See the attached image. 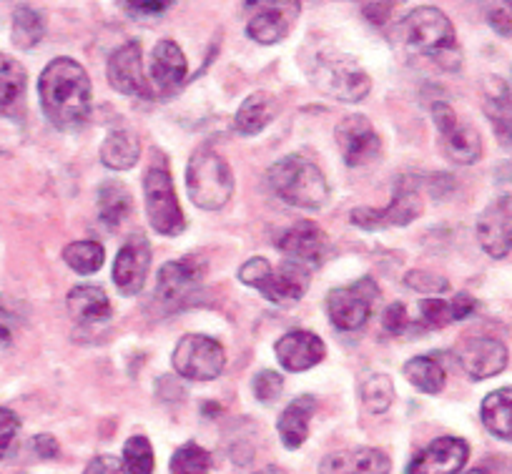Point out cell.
<instances>
[{
	"mask_svg": "<svg viewBox=\"0 0 512 474\" xmlns=\"http://www.w3.org/2000/svg\"><path fill=\"white\" fill-rule=\"evenodd\" d=\"M269 186L289 206L319 211L329 199L327 176L307 156H284L269 169Z\"/></svg>",
	"mask_w": 512,
	"mask_h": 474,
	"instance_id": "obj_3",
	"label": "cell"
},
{
	"mask_svg": "<svg viewBox=\"0 0 512 474\" xmlns=\"http://www.w3.org/2000/svg\"><path fill=\"white\" fill-rule=\"evenodd\" d=\"M18 327V309L0 294V344L11 342L13 332Z\"/></svg>",
	"mask_w": 512,
	"mask_h": 474,
	"instance_id": "obj_43",
	"label": "cell"
},
{
	"mask_svg": "<svg viewBox=\"0 0 512 474\" xmlns=\"http://www.w3.org/2000/svg\"><path fill=\"white\" fill-rule=\"evenodd\" d=\"M334 138H337L344 164L352 166V169L372 164L374 158L379 156V151H382V141H379L372 121L367 116H362V113L344 116L339 121L337 131H334Z\"/></svg>",
	"mask_w": 512,
	"mask_h": 474,
	"instance_id": "obj_12",
	"label": "cell"
},
{
	"mask_svg": "<svg viewBox=\"0 0 512 474\" xmlns=\"http://www.w3.org/2000/svg\"><path fill=\"white\" fill-rule=\"evenodd\" d=\"M397 41L417 56L435 58L445 71L460 66L457 36L452 21L435 6H420L397 23Z\"/></svg>",
	"mask_w": 512,
	"mask_h": 474,
	"instance_id": "obj_2",
	"label": "cell"
},
{
	"mask_svg": "<svg viewBox=\"0 0 512 474\" xmlns=\"http://www.w3.org/2000/svg\"><path fill=\"white\" fill-rule=\"evenodd\" d=\"M141 156V141L134 131L118 128L106 136L101 146V161L111 171H128L134 169Z\"/></svg>",
	"mask_w": 512,
	"mask_h": 474,
	"instance_id": "obj_31",
	"label": "cell"
},
{
	"mask_svg": "<svg viewBox=\"0 0 512 474\" xmlns=\"http://www.w3.org/2000/svg\"><path fill=\"white\" fill-rule=\"evenodd\" d=\"M83 474H126V469H123L121 459L113 457V454H98L96 459L88 462Z\"/></svg>",
	"mask_w": 512,
	"mask_h": 474,
	"instance_id": "obj_44",
	"label": "cell"
},
{
	"mask_svg": "<svg viewBox=\"0 0 512 474\" xmlns=\"http://www.w3.org/2000/svg\"><path fill=\"white\" fill-rule=\"evenodd\" d=\"M108 83H111L113 91L123 93V96H139V98H151L149 81H146L144 63H141V43L128 41L121 48L111 53L106 66Z\"/></svg>",
	"mask_w": 512,
	"mask_h": 474,
	"instance_id": "obj_16",
	"label": "cell"
},
{
	"mask_svg": "<svg viewBox=\"0 0 512 474\" xmlns=\"http://www.w3.org/2000/svg\"><path fill=\"white\" fill-rule=\"evenodd\" d=\"M392 462L382 449L354 447L322 459L319 474H390Z\"/></svg>",
	"mask_w": 512,
	"mask_h": 474,
	"instance_id": "obj_22",
	"label": "cell"
},
{
	"mask_svg": "<svg viewBox=\"0 0 512 474\" xmlns=\"http://www.w3.org/2000/svg\"><path fill=\"white\" fill-rule=\"evenodd\" d=\"M251 387H254V397L259 399V402L272 404L282 397L284 379H282V374L274 372V369H262V372H256Z\"/></svg>",
	"mask_w": 512,
	"mask_h": 474,
	"instance_id": "obj_39",
	"label": "cell"
},
{
	"mask_svg": "<svg viewBox=\"0 0 512 474\" xmlns=\"http://www.w3.org/2000/svg\"><path fill=\"white\" fill-rule=\"evenodd\" d=\"M123 6L134 13V16H161V13H164L166 8L174 6V3H169V0H159V3L146 0V3H123Z\"/></svg>",
	"mask_w": 512,
	"mask_h": 474,
	"instance_id": "obj_48",
	"label": "cell"
},
{
	"mask_svg": "<svg viewBox=\"0 0 512 474\" xmlns=\"http://www.w3.org/2000/svg\"><path fill=\"white\" fill-rule=\"evenodd\" d=\"M377 301L379 286L369 276L352 281L347 286H337V289H332L327 294L329 322L339 332H357V329H362L369 322V316H372Z\"/></svg>",
	"mask_w": 512,
	"mask_h": 474,
	"instance_id": "obj_9",
	"label": "cell"
},
{
	"mask_svg": "<svg viewBox=\"0 0 512 474\" xmlns=\"http://www.w3.org/2000/svg\"><path fill=\"white\" fill-rule=\"evenodd\" d=\"M422 214V199L415 189H397L392 201L384 209L359 206L352 211V224L364 231H382L390 226H407Z\"/></svg>",
	"mask_w": 512,
	"mask_h": 474,
	"instance_id": "obj_14",
	"label": "cell"
},
{
	"mask_svg": "<svg viewBox=\"0 0 512 474\" xmlns=\"http://www.w3.org/2000/svg\"><path fill=\"white\" fill-rule=\"evenodd\" d=\"M274 354H277L279 367L287 369V372H309L312 367H317L319 362L327 354L322 337H317L314 332L307 329H294L287 332L277 344H274Z\"/></svg>",
	"mask_w": 512,
	"mask_h": 474,
	"instance_id": "obj_20",
	"label": "cell"
},
{
	"mask_svg": "<svg viewBox=\"0 0 512 474\" xmlns=\"http://www.w3.org/2000/svg\"><path fill=\"white\" fill-rule=\"evenodd\" d=\"M362 404L367 412L372 414H384L395 402V384L387 374H369L362 382Z\"/></svg>",
	"mask_w": 512,
	"mask_h": 474,
	"instance_id": "obj_35",
	"label": "cell"
},
{
	"mask_svg": "<svg viewBox=\"0 0 512 474\" xmlns=\"http://www.w3.org/2000/svg\"><path fill=\"white\" fill-rule=\"evenodd\" d=\"M307 76L314 86L339 101L357 103L367 98L372 81L352 56L339 51H319L307 63Z\"/></svg>",
	"mask_w": 512,
	"mask_h": 474,
	"instance_id": "obj_6",
	"label": "cell"
},
{
	"mask_svg": "<svg viewBox=\"0 0 512 474\" xmlns=\"http://www.w3.org/2000/svg\"><path fill=\"white\" fill-rule=\"evenodd\" d=\"M277 116V98L267 91H256L244 98L234 116V128L241 136H256L262 133Z\"/></svg>",
	"mask_w": 512,
	"mask_h": 474,
	"instance_id": "obj_28",
	"label": "cell"
},
{
	"mask_svg": "<svg viewBox=\"0 0 512 474\" xmlns=\"http://www.w3.org/2000/svg\"><path fill=\"white\" fill-rule=\"evenodd\" d=\"M46 36V16L33 6H16L13 11V46L21 51H31Z\"/></svg>",
	"mask_w": 512,
	"mask_h": 474,
	"instance_id": "obj_33",
	"label": "cell"
},
{
	"mask_svg": "<svg viewBox=\"0 0 512 474\" xmlns=\"http://www.w3.org/2000/svg\"><path fill=\"white\" fill-rule=\"evenodd\" d=\"M134 199L121 181H103L98 189V221L106 231H116L131 216Z\"/></svg>",
	"mask_w": 512,
	"mask_h": 474,
	"instance_id": "obj_29",
	"label": "cell"
},
{
	"mask_svg": "<svg viewBox=\"0 0 512 474\" xmlns=\"http://www.w3.org/2000/svg\"><path fill=\"white\" fill-rule=\"evenodd\" d=\"M470 459V444L460 437H440L427 444L407 467V474H460Z\"/></svg>",
	"mask_w": 512,
	"mask_h": 474,
	"instance_id": "obj_19",
	"label": "cell"
},
{
	"mask_svg": "<svg viewBox=\"0 0 512 474\" xmlns=\"http://www.w3.org/2000/svg\"><path fill=\"white\" fill-rule=\"evenodd\" d=\"M144 204L149 224L161 236H179L186 229V216L176 196L174 179L166 164H151L144 176Z\"/></svg>",
	"mask_w": 512,
	"mask_h": 474,
	"instance_id": "obj_7",
	"label": "cell"
},
{
	"mask_svg": "<svg viewBox=\"0 0 512 474\" xmlns=\"http://www.w3.org/2000/svg\"><path fill=\"white\" fill-rule=\"evenodd\" d=\"M239 281L251 289H259V294L272 304L289 309L307 294L312 271L302 264H294V261L272 266L264 256H256L241 266Z\"/></svg>",
	"mask_w": 512,
	"mask_h": 474,
	"instance_id": "obj_4",
	"label": "cell"
},
{
	"mask_svg": "<svg viewBox=\"0 0 512 474\" xmlns=\"http://www.w3.org/2000/svg\"><path fill=\"white\" fill-rule=\"evenodd\" d=\"M31 444H33V452H36L38 457L43 459L58 457V442L56 437H51V434H38Z\"/></svg>",
	"mask_w": 512,
	"mask_h": 474,
	"instance_id": "obj_49",
	"label": "cell"
},
{
	"mask_svg": "<svg viewBox=\"0 0 512 474\" xmlns=\"http://www.w3.org/2000/svg\"><path fill=\"white\" fill-rule=\"evenodd\" d=\"M405 284L410 286V289L420 291V294H445V291H450V281L445 279V276H437L432 274V271H410V274L405 276Z\"/></svg>",
	"mask_w": 512,
	"mask_h": 474,
	"instance_id": "obj_40",
	"label": "cell"
},
{
	"mask_svg": "<svg viewBox=\"0 0 512 474\" xmlns=\"http://www.w3.org/2000/svg\"><path fill=\"white\" fill-rule=\"evenodd\" d=\"M299 3H259L249 18L246 36L259 46H274L289 36L292 21L299 16Z\"/></svg>",
	"mask_w": 512,
	"mask_h": 474,
	"instance_id": "obj_21",
	"label": "cell"
},
{
	"mask_svg": "<svg viewBox=\"0 0 512 474\" xmlns=\"http://www.w3.org/2000/svg\"><path fill=\"white\" fill-rule=\"evenodd\" d=\"M176 374L191 382H214L226 367V354L216 339L206 334H186L171 354Z\"/></svg>",
	"mask_w": 512,
	"mask_h": 474,
	"instance_id": "obj_10",
	"label": "cell"
},
{
	"mask_svg": "<svg viewBox=\"0 0 512 474\" xmlns=\"http://www.w3.org/2000/svg\"><path fill=\"white\" fill-rule=\"evenodd\" d=\"M450 309H452V319H455V322H462V319L475 314L477 301L472 299L470 294H457L455 299H450Z\"/></svg>",
	"mask_w": 512,
	"mask_h": 474,
	"instance_id": "obj_47",
	"label": "cell"
},
{
	"mask_svg": "<svg viewBox=\"0 0 512 474\" xmlns=\"http://www.w3.org/2000/svg\"><path fill=\"white\" fill-rule=\"evenodd\" d=\"M482 106H485V116L492 123L497 141L512 148V93L507 83L500 78H487Z\"/></svg>",
	"mask_w": 512,
	"mask_h": 474,
	"instance_id": "obj_25",
	"label": "cell"
},
{
	"mask_svg": "<svg viewBox=\"0 0 512 474\" xmlns=\"http://www.w3.org/2000/svg\"><path fill=\"white\" fill-rule=\"evenodd\" d=\"M432 121H435L437 133H440L442 148L447 158L460 166L475 164L482 156V138L472 123H465L457 118L455 108L447 101H435L430 106Z\"/></svg>",
	"mask_w": 512,
	"mask_h": 474,
	"instance_id": "obj_11",
	"label": "cell"
},
{
	"mask_svg": "<svg viewBox=\"0 0 512 474\" xmlns=\"http://www.w3.org/2000/svg\"><path fill=\"white\" fill-rule=\"evenodd\" d=\"M68 314H71L73 322L78 327H101L103 322H108L113 314L111 299H108L106 291L101 286H91V284H81L76 289L68 291Z\"/></svg>",
	"mask_w": 512,
	"mask_h": 474,
	"instance_id": "obj_23",
	"label": "cell"
},
{
	"mask_svg": "<svg viewBox=\"0 0 512 474\" xmlns=\"http://www.w3.org/2000/svg\"><path fill=\"white\" fill-rule=\"evenodd\" d=\"M382 327L387 329V334H392V337H402V334L412 327V319H410V311H407V306L405 304L387 306L382 314Z\"/></svg>",
	"mask_w": 512,
	"mask_h": 474,
	"instance_id": "obj_41",
	"label": "cell"
},
{
	"mask_svg": "<svg viewBox=\"0 0 512 474\" xmlns=\"http://www.w3.org/2000/svg\"><path fill=\"white\" fill-rule=\"evenodd\" d=\"M314 412H317V399L312 394H302V397L292 399L282 414H279V437L287 449H299L309 437V422H312Z\"/></svg>",
	"mask_w": 512,
	"mask_h": 474,
	"instance_id": "obj_27",
	"label": "cell"
},
{
	"mask_svg": "<svg viewBox=\"0 0 512 474\" xmlns=\"http://www.w3.org/2000/svg\"><path fill=\"white\" fill-rule=\"evenodd\" d=\"M189 76V63H186L184 51L176 41L156 43L154 53H151V81L161 93H174L181 83Z\"/></svg>",
	"mask_w": 512,
	"mask_h": 474,
	"instance_id": "obj_24",
	"label": "cell"
},
{
	"mask_svg": "<svg viewBox=\"0 0 512 474\" xmlns=\"http://www.w3.org/2000/svg\"><path fill=\"white\" fill-rule=\"evenodd\" d=\"M254 474H287V472H284V469H279V467H264V469H256Z\"/></svg>",
	"mask_w": 512,
	"mask_h": 474,
	"instance_id": "obj_50",
	"label": "cell"
},
{
	"mask_svg": "<svg viewBox=\"0 0 512 474\" xmlns=\"http://www.w3.org/2000/svg\"><path fill=\"white\" fill-rule=\"evenodd\" d=\"M477 241L492 259H505L512 251V194L492 201L477 219Z\"/></svg>",
	"mask_w": 512,
	"mask_h": 474,
	"instance_id": "obj_17",
	"label": "cell"
},
{
	"mask_svg": "<svg viewBox=\"0 0 512 474\" xmlns=\"http://www.w3.org/2000/svg\"><path fill=\"white\" fill-rule=\"evenodd\" d=\"M204 269L194 259L166 261L156 276V289L151 294V311L156 316H169L184 309L199 291Z\"/></svg>",
	"mask_w": 512,
	"mask_h": 474,
	"instance_id": "obj_8",
	"label": "cell"
},
{
	"mask_svg": "<svg viewBox=\"0 0 512 474\" xmlns=\"http://www.w3.org/2000/svg\"><path fill=\"white\" fill-rule=\"evenodd\" d=\"M277 246L287 261L307 266L309 271L322 266L329 256V241L324 231L312 221H299L277 236Z\"/></svg>",
	"mask_w": 512,
	"mask_h": 474,
	"instance_id": "obj_15",
	"label": "cell"
},
{
	"mask_svg": "<svg viewBox=\"0 0 512 474\" xmlns=\"http://www.w3.org/2000/svg\"><path fill=\"white\" fill-rule=\"evenodd\" d=\"M480 419L492 437L512 442V387L487 394L480 404Z\"/></svg>",
	"mask_w": 512,
	"mask_h": 474,
	"instance_id": "obj_30",
	"label": "cell"
},
{
	"mask_svg": "<svg viewBox=\"0 0 512 474\" xmlns=\"http://www.w3.org/2000/svg\"><path fill=\"white\" fill-rule=\"evenodd\" d=\"M126 474H154L156 457L151 442L144 434H136V437L128 439L123 444V459H121Z\"/></svg>",
	"mask_w": 512,
	"mask_h": 474,
	"instance_id": "obj_36",
	"label": "cell"
},
{
	"mask_svg": "<svg viewBox=\"0 0 512 474\" xmlns=\"http://www.w3.org/2000/svg\"><path fill=\"white\" fill-rule=\"evenodd\" d=\"M507 8H510V11H512V3H507Z\"/></svg>",
	"mask_w": 512,
	"mask_h": 474,
	"instance_id": "obj_52",
	"label": "cell"
},
{
	"mask_svg": "<svg viewBox=\"0 0 512 474\" xmlns=\"http://www.w3.org/2000/svg\"><path fill=\"white\" fill-rule=\"evenodd\" d=\"M211 454L196 442L181 444L171 457V474H209Z\"/></svg>",
	"mask_w": 512,
	"mask_h": 474,
	"instance_id": "obj_37",
	"label": "cell"
},
{
	"mask_svg": "<svg viewBox=\"0 0 512 474\" xmlns=\"http://www.w3.org/2000/svg\"><path fill=\"white\" fill-rule=\"evenodd\" d=\"M38 98L48 121L61 131H78L91 118V78L73 58H53L43 68L38 78Z\"/></svg>",
	"mask_w": 512,
	"mask_h": 474,
	"instance_id": "obj_1",
	"label": "cell"
},
{
	"mask_svg": "<svg viewBox=\"0 0 512 474\" xmlns=\"http://www.w3.org/2000/svg\"><path fill=\"white\" fill-rule=\"evenodd\" d=\"M487 21H490L492 31L500 33L502 38H510L512 41V18L505 8H492V11L487 13Z\"/></svg>",
	"mask_w": 512,
	"mask_h": 474,
	"instance_id": "obj_46",
	"label": "cell"
},
{
	"mask_svg": "<svg viewBox=\"0 0 512 474\" xmlns=\"http://www.w3.org/2000/svg\"><path fill=\"white\" fill-rule=\"evenodd\" d=\"M151 269V244L144 236H134L121 246L113 261V284L123 296H136L144 289Z\"/></svg>",
	"mask_w": 512,
	"mask_h": 474,
	"instance_id": "obj_18",
	"label": "cell"
},
{
	"mask_svg": "<svg viewBox=\"0 0 512 474\" xmlns=\"http://www.w3.org/2000/svg\"><path fill=\"white\" fill-rule=\"evenodd\" d=\"M455 354L462 372L470 379H475V382L497 377V374L505 372L507 362H510V354H507L505 344H502L500 339L492 337L462 339L460 347L455 349Z\"/></svg>",
	"mask_w": 512,
	"mask_h": 474,
	"instance_id": "obj_13",
	"label": "cell"
},
{
	"mask_svg": "<svg viewBox=\"0 0 512 474\" xmlns=\"http://www.w3.org/2000/svg\"><path fill=\"white\" fill-rule=\"evenodd\" d=\"M63 261L81 276L96 274L103 266V261H106V249L98 241L91 239L73 241V244H68L63 249Z\"/></svg>",
	"mask_w": 512,
	"mask_h": 474,
	"instance_id": "obj_34",
	"label": "cell"
},
{
	"mask_svg": "<svg viewBox=\"0 0 512 474\" xmlns=\"http://www.w3.org/2000/svg\"><path fill=\"white\" fill-rule=\"evenodd\" d=\"M18 429H21V417L13 409L0 407V459L6 457V452L11 449Z\"/></svg>",
	"mask_w": 512,
	"mask_h": 474,
	"instance_id": "obj_42",
	"label": "cell"
},
{
	"mask_svg": "<svg viewBox=\"0 0 512 474\" xmlns=\"http://www.w3.org/2000/svg\"><path fill=\"white\" fill-rule=\"evenodd\" d=\"M186 191L194 206L204 211H219L234 196V174L219 153L201 148L186 166Z\"/></svg>",
	"mask_w": 512,
	"mask_h": 474,
	"instance_id": "obj_5",
	"label": "cell"
},
{
	"mask_svg": "<svg viewBox=\"0 0 512 474\" xmlns=\"http://www.w3.org/2000/svg\"><path fill=\"white\" fill-rule=\"evenodd\" d=\"M395 11V3H364L362 13L372 26H384Z\"/></svg>",
	"mask_w": 512,
	"mask_h": 474,
	"instance_id": "obj_45",
	"label": "cell"
},
{
	"mask_svg": "<svg viewBox=\"0 0 512 474\" xmlns=\"http://www.w3.org/2000/svg\"><path fill=\"white\" fill-rule=\"evenodd\" d=\"M452 322H455V319H452L450 301L437 299V296H430V299L420 301V327L422 329H442Z\"/></svg>",
	"mask_w": 512,
	"mask_h": 474,
	"instance_id": "obj_38",
	"label": "cell"
},
{
	"mask_svg": "<svg viewBox=\"0 0 512 474\" xmlns=\"http://www.w3.org/2000/svg\"><path fill=\"white\" fill-rule=\"evenodd\" d=\"M28 73L13 56L0 53V116L21 118Z\"/></svg>",
	"mask_w": 512,
	"mask_h": 474,
	"instance_id": "obj_26",
	"label": "cell"
},
{
	"mask_svg": "<svg viewBox=\"0 0 512 474\" xmlns=\"http://www.w3.org/2000/svg\"><path fill=\"white\" fill-rule=\"evenodd\" d=\"M402 372H405L407 382L415 389H420L422 394H440L447 384V369L432 354L412 357Z\"/></svg>",
	"mask_w": 512,
	"mask_h": 474,
	"instance_id": "obj_32",
	"label": "cell"
},
{
	"mask_svg": "<svg viewBox=\"0 0 512 474\" xmlns=\"http://www.w3.org/2000/svg\"><path fill=\"white\" fill-rule=\"evenodd\" d=\"M467 474H492V472H490V469H485V467H475V469H470Z\"/></svg>",
	"mask_w": 512,
	"mask_h": 474,
	"instance_id": "obj_51",
	"label": "cell"
}]
</instances>
